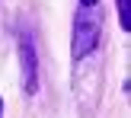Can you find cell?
Listing matches in <instances>:
<instances>
[{"label": "cell", "mask_w": 131, "mask_h": 118, "mask_svg": "<svg viewBox=\"0 0 131 118\" xmlns=\"http://www.w3.org/2000/svg\"><path fill=\"white\" fill-rule=\"evenodd\" d=\"M102 10L99 3L96 6H77V16H74V42H70V57L83 61L90 57L96 48H99V38H102Z\"/></svg>", "instance_id": "1"}, {"label": "cell", "mask_w": 131, "mask_h": 118, "mask_svg": "<svg viewBox=\"0 0 131 118\" xmlns=\"http://www.w3.org/2000/svg\"><path fill=\"white\" fill-rule=\"evenodd\" d=\"M19 67H23V89L32 96L38 89V54H35V42L29 32L19 35Z\"/></svg>", "instance_id": "2"}, {"label": "cell", "mask_w": 131, "mask_h": 118, "mask_svg": "<svg viewBox=\"0 0 131 118\" xmlns=\"http://www.w3.org/2000/svg\"><path fill=\"white\" fill-rule=\"evenodd\" d=\"M118 3V19H122V29H131V0H115Z\"/></svg>", "instance_id": "3"}, {"label": "cell", "mask_w": 131, "mask_h": 118, "mask_svg": "<svg viewBox=\"0 0 131 118\" xmlns=\"http://www.w3.org/2000/svg\"><path fill=\"white\" fill-rule=\"evenodd\" d=\"M99 0H80V6H96Z\"/></svg>", "instance_id": "4"}, {"label": "cell", "mask_w": 131, "mask_h": 118, "mask_svg": "<svg viewBox=\"0 0 131 118\" xmlns=\"http://www.w3.org/2000/svg\"><path fill=\"white\" fill-rule=\"evenodd\" d=\"M0 118H3V99H0Z\"/></svg>", "instance_id": "5"}]
</instances>
